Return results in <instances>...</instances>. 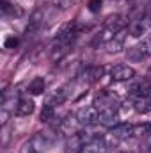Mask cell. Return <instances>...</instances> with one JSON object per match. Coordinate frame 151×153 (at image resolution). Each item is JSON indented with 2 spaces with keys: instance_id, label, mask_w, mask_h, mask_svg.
Here are the masks:
<instances>
[{
  "instance_id": "cell-1",
  "label": "cell",
  "mask_w": 151,
  "mask_h": 153,
  "mask_svg": "<svg viewBox=\"0 0 151 153\" xmlns=\"http://www.w3.org/2000/svg\"><path fill=\"white\" fill-rule=\"evenodd\" d=\"M93 105L100 112L110 111V109H117L119 107V98H117V94H114L112 91H100V93H96Z\"/></svg>"
},
{
  "instance_id": "cell-2",
  "label": "cell",
  "mask_w": 151,
  "mask_h": 153,
  "mask_svg": "<svg viewBox=\"0 0 151 153\" xmlns=\"http://www.w3.org/2000/svg\"><path fill=\"white\" fill-rule=\"evenodd\" d=\"M117 139L110 137H93L87 146H85V152L87 153H110L112 148L115 146Z\"/></svg>"
},
{
  "instance_id": "cell-3",
  "label": "cell",
  "mask_w": 151,
  "mask_h": 153,
  "mask_svg": "<svg viewBox=\"0 0 151 153\" xmlns=\"http://www.w3.org/2000/svg\"><path fill=\"white\" fill-rule=\"evenodd\" d=\"M126 57H128V61H133V62H141V61L150 59L151 57V39L141 41V43L130 46L128 52H126Z\"/></svg>"
},
{
  "instance_id": "cell-4",
  "label": "cell",
  "mask_w": 151,
  "mask_h": 153,
  "mask_svg": "<svg viewBox=\"0 0 151 153\" xmlns=\"http://www.w3.org/2000/svg\"><path fill=\"white\" fill-rule=\"evenodd\" d=\"M76 123L82 125V126H93L96 123H100V111L94 107V105H89V107H82L75 116Z\"/></svg>"
},
{
  "instance_id": "cell-5",
  "label": "cell",
  "mask_w": 151,
  "mask_h": 153,
  "mask_svg": "<svg viewBox=\"0 0 151 153\" xmlns=\"http://www.w3.org/2000/svg\"><path fill=\"white\" fill-rule=\"evenodd\" d=\"M110 78L114 82H128L135 78V70L128 64H117L110 70Z\"/></svg>"
},
{
  "instance_id": "cell-6",
  "label": "cell",
  "mask_w": 151,
  "mask_h": 153,
  "mask_svg": "<svg viewBox=\"0 0 151 153\" xmlns=\"http://www.w3.org/2000/svg\"><path fill=\"white\" fill-rule=\"evenodd\" d=\"M150 30H151V18L150 16H142L139 20H133L128 25V32L133 38H139V36H142V34H146Z\"/></svg>"
},
{
  "instance_id": "cell-7",
  "label": "cell",
  "mask_w": 151,
  "mask_h": 153,
  "mask_svg": "<svg viewBox=\"0 0 151 153\" xmlns=\"http://www.w3.org/2000/svg\"><path fill=\"white\" fill-rule=\"evenodd\" d=\"M87 146V141L82 134H71L66 143V153H84Z\"/></svg>"
},
{
  "instance_id": "cell-8",
  "label": "cell",
  "mask_w": 151,
  "mask_h": 153,
  "mask_svg": "<svg viewBox=\"0 0 151 153\" xmlns=\"http://www.w3.org/2000/svg\"><path fill=\"white\" fill-rule=\"evenodd\" d=\"M110 135L117 141H124L133 137V125L130 123H117L114 128H110Z\"/></svg>"
},
{
  "instance_id": "cell-9",
  "label": "cell",
  "mask_w": 151,
  "mask_h": 153,
  "mask_svg": "<svg viewBox=\"0 0 151 153\" xmlns=\"http://www.w3.org/2000/svg\"><path fill=\"white\" fill-rule=\"evenodd\" d=\"M150 93H151V84H150V80H146V78H139V80H135L130 85V94L133 98L150 96Z\"/></svg>"
},
{
  "instance_id": "cell-10",
  "label": "cell",
  "mask_w": 151,
  "mask_h": 153,
  "mask_svg": "<svg viewBox=\"0 0 151 153\" xmlns=\"http://www.w3.org/2000/svg\"><path fill=\"white\" fill-rule=\"evenodd\" d=\"M70 50H71V45L70 43H64V41L55 39L53 45L50 46V59L52 61H61L64 55H68Z\"/></svg>"
},
{
  "instance_id": "cell-11",
  "label": "cell",
  "mask_w": 151,
  "mask_h": 153,
  "mask_svg": "<svg viewBox=\"0 0 151 153\" xmlns=\"http://www.w3.org/2000/svg\"><path fill=\"white\" fill-rule=\"evenodd\" d=\"M68 96H70V91H68V87L64 85V87H59V89H55L53 93H50L48 98H46V103L52 105V107H55V105L64 103V102L68 100Z\"/></svg>"
},
{
  "instance_id": "cell-12",
  "label": "cell",
  "mask_w": 151,
  "mask_h": 153,
  "mask_svg": "<svg viewBox=\"0 0 151 153\" xmlns=\"http://www.w3.org/2000/svg\"><path fill=\"white\" fill-rule=\"evenodd\" d=\"M103 75H105V68H103V66H89V68H85V71L82 73L84 80L89 82V84L98 82Z\"/></svg>"
},
{
  "instance_id": "cell-13",
  "label": "cell",
  "mask_w": 151,
  "mask_h": 153,
  "mask_svg": "<svg viewBox=\"0 0 151 153\" xmlns=\"http://www.w3.org/2000/svg\"><path fill=\"white\" fill-rule=\"evenodd\" d=\"M100 123L107 128H114L117 123H119V114H117V109H110V111H103L100 112Z\"/></svg>"
},
{
  "instance_id": "cell-14",
  "label": "cell",
  "mask_w": 151,
  "mask_h": 153,
  "mask_svg": "<svg viewBox=\"0 0 151 153\" xmlns=\"http://www.w3.org/2000/svg\"><path fill=\"white\" fill-rule=\"evenodd\" d=\"M124 39H126L124 30L119 32V34H115V36L105 45V46H107V52H109V53H119V52L124 48Z\"/></svg>"
},
{
  "instance_id": "cell-15",
  "label": "cell",
  "mask_w": 151,
  "mask_h": 153,
  "mask_svg": "<svg viewBox=\"0 0 151 153\" xmlns=\"http://www.w3.org/2000/svg\"><path fill=\"white\" fill-rule=\"evenodd\" d=\"M34 102L30 100V98H20V102H18V105H16V109H14V112L16 116H30L34 112Z\"/></svg>"
},
{
  "instance_id": "cell-16",
  "label": "cell",
  "mask_w": 151,
  "mask_h": 153,
  "mask_svg": "<svg viewBox=\"0 0 151 153\" xmlns=\"http://www.w3.org/2000/svg\"><path fill=\"white\" fill-rule=\"evenodd\" d=\"M133 109L141 114L151 112V96H139L133 98Z\"/></svg>"
},
{
  "instance_id": "cell-17",
  "label": "cell",
  "mask_w": 151,
  "mask_h": 153,
  "mask_svg": "<svg viewBox=\"0 0 151 153\" xmlns=\"http://www.w3.org/2000/svg\"><path fill=\"white\" fill-rule=\"evenodd\" d=\"M44 87H46L44 78H43V76H34V78L30 80V84H29V93H30V94H43Z\"/></svg>"
},
{
  "instance_id": "cell-18",
  "label": "cell",
  "mask_w": 151,
  "mask_h": 153,
  "mask_svg": "<svg viewBox=\"0 0 151 153\" xmlns=\"http://www.w3.org/2000/svg\"><path fill=\"white\" fill-rule=\"evenodd\" d=\"M2 13H4V16H11V18H16V16H21V9L18 7V5H13L11 2H7V0H4L2 2Z\"/></svg>"
},
{
  "instance_id": "cell-19",
  "label": "cell",
  "mask_w": 151,
  "mask_h": 153,
  "mask_svg": "<svg viewBox=\"0 0 151 153\" xmlns=\"http://www.w3.org/2000/svg\"><path fill=\"white\" fill-rule=\"evenodd\" d=\"M151 135V125L150 123H139V125H133V137H148Z\"/></svg>"
},
{
  "instance_id": "cell-20",
  "label": "cell",
  "mask_w": 151,
  "mask_h": 153,
  "mask_svg": "<svg viewBox=\"0 0 151 153\" xmlns=\"http://www.w3.org/2000/svg\"><path fill=\"white\" fill-rule=\"evenodd\" d=\"M52 119H55V109L52 105H43L41 114H39V121L41 123H52Z\"/></svg>"
},
{
  "instance_id": "cell-21",
  "label": "cell",
  "mask_w": 151,
  "mask_h": 153,
  "mask_svg": "<svg viewBox=\"0 0 151 153\" xmlns=\"http://www.w3.org/2000/svg\"><path fill=\"white\" fill-rule=\"evenodd\" d=\"M75 2L76 0H52V5L57 7V9H61V11H66V9H70Z\"/></svg>"
},
{
  "instance_id": "cell-22",
  "label": "cell",
  "mask_w": 151,
  "mask_h": 153,
  "mask_svg": "<svg viewBox=\"0 0 151 153\" xmlns=\"http://www.w3.org/2000/svg\"><path fill=\"white\" fill-rule=\"evenodd\" d=\"M20 153H41V152H39V150L34 146V144H32V143H25V144L21 146Z\"/></svg>"
},
{
  "instance_id": "cell-23",
  "label": "cell",
  "mask_w": 151,
  "mask_h": 153,
  "mask_svg": "<svg viewBox=\"0 0 151 153\" xmlns=\"http://www.w3.org/2000/svg\"><path fill=\"white\" fill-rule=\"evenodd\" d=\"M18 43H20V39L16 38V36H9V38L5 39V48H16L18 46Z\"/></svg>"
},
{
  "instance_id": "cell-24",
  "label": "cell",
  "mask_w": 151,
  "mask_h": 153,
  "mask_svg": "<svg viewBox=\"0 0 151 153\" xmlns=\"http://www.w3.org/2000/svg\"><path fill=\"white\" fill-rule=\"evenodd\" d=\"M100 7H101V0H91V2H89V9H91L93 13L100 11Z\"/></svg>"
},
{
  "instance_id": "cell-25",
  "label": "cell",
  "mask_w": 151,
  "mask_h": 153,
  "mask_svg": "<svg viewBox=\"0 0 151 153\" xmlns=\"http://www.w3.org/2000/svg\"><path fill=\"white\" fill-rule=\"evenodd\" d=\"M142 150H146V152L151 153V135H148V137L142 139Z\"/></svg>"
},
{
  "instance_id": "cell-26",
  "label": "cell",
  "mask_w": 151,
  "mask_h": 153,
  "mask_svg": "<svg viewBox=\"0 0 151 153\" xmlns=\"http://www.w3.org/2000/svg\"><path fill=\"white\" fill-rule=\"evenodd\" d=\"M123 153H132V152H123Z\"/></svg>"
}]
</instances>
